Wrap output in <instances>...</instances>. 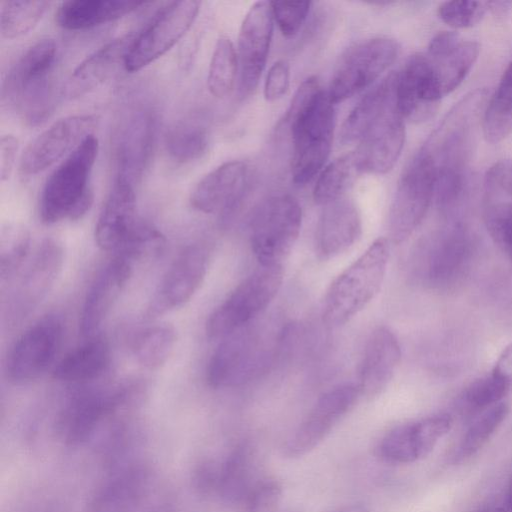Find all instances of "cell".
Masks as SVG:
<instances>
[{
	"label": "cell",
	"instance_id": "cell-14",
	"mask_svg": "<svg viewBox=\"0 0 512 512\" xmlns=\"http://www.w3.org/2000/svg\"><path fill=\"white\" fill-rule=\"evenodd\" d=\"M210 263V249L202 243L186 246L176 257L156 290L147 314L150 318L182 307L202 285Z\"/></svg>",
	"mask_w": 512,
	"mask_h": 512
},
{
	"label": "cell",
	"instance_id": "cell-30",
	"mask_svg": "<svg viewBox=\"0 0 512 512\" xmlns=\"http://www.w3.org/2000/svg\"><path fill=\"white\" fill-rule=\"evenodd\" d=\"M146 4L128 0H69L59 6L55 20L66 30H86L122 18Z\"/></svg>",
	"mask_w": 512,
	"mask_h": 512
},
{
	"label": "cell",
	"instance_id": "cell-45",
	"mask_svg": "<svg viewBox=\"0 0 512 512\" xmlns=\"http://www.w3.org/2000/svg\"><path fill=\"white\" fill-rule=\"evenodd\" d=\"M487 10V2L446 1L439 6L438 15L447 25L460 29L479 23Z\"/></svg>",
	"mask_w": 512,
	"mask_h": 512
},
{
	"label": "cell",
	"instance_id": "cell-44",
	"mask_svg": "<svg viewBox=\"0 0 512 512\" xmlns=\"http://www.w3.org/2000/svg\"><path fill=\"white\" fill-rule=\"evenodd\" d=\"M483 217L491 238L512 264V198L483 203Z\"/></svg>",
	"mask_w": 512,
	"mask_h": 512
},
{
	"label": "cell",
	"instance_id": "cell-38",
	"mask_svg": "<svg viewBox=\"0 0 512 512\" xmlns=\"http://www.w3.org/2000/svg\"><path fill=\"white\" fill-rule=\"evenodd\" d=\"M252 450L249 444L238 445L231 453L219 478L222 494L231 502L244 501L253 485Z\"/></svg>",
	"mask_w": 512,
	"mask_h": 512
},
{
	"label": "cell",
	"instance_id": "cell-21",
	"mask_svg": "<svg viewBox=\"0 0 512 512\" xmlns=\"http://www.w3.org/2000/svg\"><path fill=\"white\" fill-rule=\"evenodd\" d=\"M248 182V166L229 161L205 175L194 187L190 203L203 213H219L228 222L240 204Z\"/></svg>",
	"mask_w": 512,
	"mask_h": 512
},
{
	"label": "cell",
	"instance_id": "cell-1",
	"mask_svg": "<svg viewBox=\"0 0 512 512\" xmlns=\"http://www.w3.org/2000/svg\"><path fill=\"white\" fill-rule=\"evenodd\" d=\"M486 98V91L480 89L466 95L421 148L435 166V196L440 205H454L463 194L475 130L482 120Z\"/></svg>",
	"mask_w": 512,
	"mask_h": 512
},
{
	"label": "cell",
	"instance_id": "cell-2",
	"mask_svg": "<svg viewBox=\"0 0 512 512\" xmlns=\"http://www.w3.org/2000/svg\"><path fill=\"white\" fill-rule=\"evenodd\" d=\"M333 103L316 77L297 89L285 116L292 141L291 175L300 186L309 182L329 157L335 127Z\"/></svg>",
	"mask_w": 512,
	"mask_h": 512
},
{
	"label": "cell",
	"instance_id": "cell-26",
	"mask_svg": "<svg viewBox=\"0 0 512 512\" xmlns=\"http://www.w3.org/2000/svg\"><path fill=\"white\" fill-rule=\"evenodd\" d=\"M401 359L397 337L385 326L374 329L365 345L359 369L360 395L373 398L382 393Z\"/></svg>",
	"mask_w": 512,
	"mask_h": 512
},
{
	"label": "cell",
	"instance_id": "cell-43",
	"mask_svg": "<svg viewBox=\"0 0 512 512\" xmlns=\"http://www.w3.org/2000/svg\"><path fill=\"white\" fill-rule=\"evenodd\" d=\"M30 233L22 225L7 224L0 235V275L9 279L26 260L30 250Z\"/></svg>",
	"mask_w": 512,
	"mask_h": 512
},
{
	"label": "cell",
	"instance_id": "cell-12",
	"mask_svg": "<svg viewBox=\"0 0 512 512\" xmlns=\"http://www.w3.org/2000/svg\"><path fill=\"white\" fill-rule=\"evenodd\" d=\"M63 334V321L58 314H48L24 331L8 355L9 381L23 385L41 377L55 361Z\"/></svg>",
	"mask_w": 512,
	"mask_h": 512
},
{
	"label": "cell",
	"instance_id": "cell-13",
	"mask_svg": "<svg viewBox=\"0 0 512 512\" xmlns=\"http://www.w3.org/2000/svg\"><path fill=\"white\" fill-rule=\"evenodd\" d=\"M360 396L358 386L353 384L339 385L325 392L283 445L282 454L290 459L308 454L355 406Z\"/></svg>",
	"mask_w": 512,
	"mask_h": 512
},
{
	"label": "cell",
	"instance_id": "cell-48",
	"mask_svg": "<svg viewBox=\"0 0 512 512\" xmlns=\"http://www.w3.org/2000/svg\"><path fill=\"white\" fill-rule=\"evenodd\" d=\"M289 82V65L285 61L275 62L266 75L264 98L269 102L282 98L288 91Z\"/></svg>",
	"mask_w": 512,
	"mask_h": 512
},
{
	"label": "cell",
	"instance_id": "cell-11",
	"mask_svg": "<svg viewBox=\"0 0 512 512\" xmlns=\"http://www.w3.org/2000/svg\"><path fill=\"white\" fill-rule=\"evenodd\" d=\"M398 52V43L388 37L368 39L350 48L327 92L332 103H341L370 86L393 64Z\"/></svg>",
	"mask_w": 512,
	"mask_h": 512
},
{
	"label": "cell",
	"instance_id": "cell-10",
	"mask_svg": "<svg viewBox=\"0 0 512 512\" xmlns=\"http://www.w3.org/2000/svg\"><path fill=\"white\" fill-rule=\"evenodd\" d=\"M200 5L196 0H181L162 7L135 35L124 61L126 71H139L169 51L190 29Z\"/></svg>",
	"mask_w": 512,
	"mask_h": 512
},
{
	"label": "cell",
	"instance_id": "cell-31",
	"mask_svg": "<svg viewBox=\"0 0 512 512\" xmlns=\"http://www.w3.org/2000/svg\"><path fill=\"white\" fill-rule=\"evenodd\" d=\"M109 362L108 342L100 337H91L57 363L53 370V377L68 383L89 382L101 376Z\"/></svg>",
	"mask_w": 512,
	"mask_h": 512
},
{
	"label": "cell",
	"instance_id": "cell-40",
	"mask_svg": "<svg viewBox=\"0 0 512 512\" xmlns=\"http://www.w3.org/2000/svg\"><path fill=\"white\" fill-rule=\"evenodd\" d=\"M238 73L237 52L231 40L220 36L211 57L207 86L210 93L217 98H224L233 90Z\"/></svg>",
	"mask_w": 512,
	"mask_h": 512
},
{
	"label": "cell",
	"instance_id": "cell-27",
	"mask_svg": "<svg viewBox=\"0 0 512 512\" xmlns=\"http://www.w3.org/2000/svg\"><path fill=\"white\" fill-rule=\"evenodd\" d=\"M134 37L133 33L117 37L87 56L64 83L62 96L69 100L77 99L103 84L121 63L124 65Z\"/></svg>",
	"mask_w": 512,
	"mask_h": 512
},
{
	"label": "cell",
	"instance_id": "cell-16",
	"mask_svg": "<svg viewBox=\"0 0 512 512\" xmlns=\"http://www.w3.org/2000/svg\"><path fill=\"white\" fill-rule=\"evenodd\" d=\"M270 2H255L248 10L238 36V91L250 95L265 68L273 32Z\"/></svg>",
	"mask_w": 512,
	"mask_h": 512
},
{
	"label": "cell",
	"instance_id": "cell-20",
	"mask_svg": "<svg viewBox=\"0 0 512 512\" xmlns=\"http://www.w3.org/2000/svg\"><path fill=\"white\" fill-rule=\"evenodd\" d=\"M156 132V117L149 108L130 111L121 121L115 137L118 173L133 185L147 167Z\"/></svg>",
	"mask_w": 512,
	"mask_h": 512
},
{
	"label": "cell",
	"instance_id": "cell-34",
	"mask_svg": "<svg viewBox=\"0 0 512 512\" xmlns=\"http://www.w3.org/2000/svg\"><path fill=\"white\" fill-rule=\"evenodd\" d=\"M177 342V333L169 324H157L137 334L132 344L136 361L145 369L158 370L166 364Z\"/></svg>",
	"mask_w": 512,
	"mask_h": 512
},
{
	"label": "cell",
	"instance_id": "cell-41",
	"mask_svg": "<svg viewBox=\"0 0 512 512\" xmlns=\"http://www.w3.org/2000/svg\"><path fill=\"white\" fill-rule=\"evenodd\" d=\"M165 247L164 235L151 224L139 219L115 255L123 257L133 265L138 261L157 258Z\"/></svg>",
	"mask_w": 512,
	"mask_h": 512
},
{
	"label": "cell",
	"instance_id": "cell-8",
	"mask_svg": "<svg viewBox=\"0 0 512 512\" xmlns=\"http://www.w3.org/2000/svg\"><path fill=\"white\" fill-rule=\"evenodd\" d=\"M302 210L290 195L266 199L250 221V243L260 265H282L301 229Z\"/></svg>",
	"mask_w": 512,
	"mask_h": 512
},
{
	"label": "cell",
	"instance_id": "cell-17",
	"mask_svg": "<svg viewBox=\"0 0 512 512\" xmlns=\"http://www.w3.org/2000/svg\"><path fill=\"white\" fill-rule=\"evenodd\" d=\"M97 123L94 115L81 114L61 118L35 137L25 148L20 159V172L36 175L73 151Z\"/></svg>",
	"mask_w": 512,
	"mask_h": 512
},
{
	"label": "cell",
	"instance_id": "cell-47",
	"mask_svg": "<svg viewBox=\"0 0 512 512\" xmlns=\"http://www.w3.org/2000/svg\"><path fill=\"white\" fill-rule=\"evenodd\" d=\"M282 497L281 484L274 479L255 483L244 500V512H275Z\"/></svg>",
	"mask_w": 512,
	"mask_h": 512
},
{
	"label": "cell",
	"instance_id": "cell-23",
	"mask_svg": "<svg viewBox=\"0 0 512 512\" xmlns=\"http://www.w3.org/2000/svg\"><path fill=\"white\" fill-rule=\"evenodd\" d=\"M479 44L453 31L435 35L425 53L436 87L443 98L468 75L479 55Z\"/></svg>",
	"mask_w": 512,
	"mask_h": 512
},
{
	"label": "cell",
	"instance_id": "cell-53",
	"mask_svg": "<svg viewBox=\"0 0 512 512\" xmlns=\"http://www.w3.org/2000/svg\"><path fill=\"white\" fill-rule=\"evenodd\" d=\"M480 512H506V510L500 506H489L482 509Z\"/></svg>",
	"mask_w": 512,
	"mask_h": 512
},
{
	"label": "cell",
	"instance_id": "cell-42",
	"mask_svg": "<svg viewBox=\"0 0 512 512\" xmlns=\"http://www.w3.org/2000/svg\"><path fill=\"white\" fill-rule=\"evenodd\" d=\"M512 383L492 371L470 383L459 397L460 405L468 411H480L502 402L509 394Z\"/></svg>",
	"mask_w": 512,
	"mask_h": 512
},
{
	"label": "cell",
	"instance_id": "cell-35",
	"mask_svg": "<svg viewBox=\"0 0 512 512\" xmlns=\"http://www.w3.org/2000/svg\"><path fill=\"white\" fill-rule=\"evenodd\" d=\"M166 151L179 163L200 159L208 150L207 128L196 120H185L172 127L165 139Z\"/></svg>",
	"mask_w": 512,
	"mask_h": 512
},
{
	"label": "cell",
	"instance_id": "cell-33",
	"mask_svg": "<svg viewBox=\"0 0 512 512\" xmlns=\"http://www.w3.org/2000/svg\"><path fill=\"white\" fill-rule=\"evenodd\" d=\"M481 121L483 135L490 143L501 142L512 132V61L486 103Z\"/></svg>",
	"mask_w": 512,
	"mask_h": 512
},
{
	"label": "cell",
	"instance_id": "cell-51",
	"mask_svg": "<svg viewBox=\"0 0 512 512\" xmlns=\"http://www.w3.org/2000/svg\"><path fill=\"white\" fill-rule=\"evenodd\" d=\"M333 512H370L369 509L361 504H353L341 507Z\"/></svg>",
	"mask_w": 512,
	"mask_h": 512
},
{
	"label": "cell",
	"instance_id": "cell-15",
	"mask_svg": "<svg viewBox=\"0 0 512 512\" xmlns=\"http://www.w3.org/2000/svg\"><path fill=\"white\" fill-rule=\"evenodd\" d=\"M65 260L62 243L45 239L30 260L7 306L10 322H18L31 313L47 296L59 277Z\"/></svg>",
	"mask_w": 512,
	"mask_h": 512
},
{
	"label": "cell",
	"instance_id": "cell-5",
	"mask_svg": "<svg viewBox=\"0 0 512 512\" xmlns=\"http://www.w3.org/2000/svg\"><path fill=\"white\" fill-rule=\"evenodd\" d=\"M389 258L386 238H378L329 286L324 298L322 317L327 326L347 323L381 289Z\"/></svg>",
	"mask_w": 512,
	"mask_h": 512
},
{
	"label": "cell",
	"instance_id": "cell-39",
	"mask_svg": "<svg viewBox=\"0 0 512 512\" xmlns=\"http://www.w3.org/2000/svg\"><path fill=\"white\" fill-rule=\"evenodd\" d=\"M509 413V405L497 403L482 412L472 421L463 435L456 458L465 460L481 450L503 423Z\"/></svg>",
	"mask_w": 512,
	"mask_h": 512
},
{
	"label": "cell",
	"instance_id": "cell-6",
	"mask_svg": "<svg viewBox=\"0 0 512 512\" xmlns=\"http://www.w3.org/2000/svg\"><path fill=\"white\" fill-rule=\"evenodd\" d=\"M222 339L206 372L207 382L214 388L238 386L252 380L270 363L280 337L253 321Z\"/></svg>",
	"mask_w": 512,
	"mask_h": 512
},
{
	"label": "cell",
	"instance_id": "cell-7",
	"mask_svg": "<svg viewBox=\"0 0 512 512\" xmlns=\"http://www.w3.org/2000/svg\"><path fill=\"white\" fill-rule=\"evenodd\" d=\"M283 282L282 265H260L211 313L209 338H224L253 322L272 302Z\"/></svg>",
	"mask_w": 512,
	"mask_h": 512
},
{
	"label": "cell",
	"instance_id": "cell-52",
	"mask_svg": "<svg viewBox=\"0 0 512 512\" xmlns=\"http://www.w3.org/2000/svg\"><path fill=\"white\" fill-rule=\"evenodd\" d=\"M507 506L512 510V476L509 480L508 491H507Z\"/></svg>",
	"mask_w": 512,
	"mask_h": 512
},
{
	"label": "cell",
	"instance_id": "cell-24",
	"mask_svg": "<svg viewBox=\"0 0 512 512\" xmlns=\"http://www.w3.org/2000/svg\"><path fill=\"white\" fill-rule=\"evenodd\" d=\"M133 265L121 256L114 257L102 268L85 297L80 332L84 337H94L110 313L132 275Z\"/></svg>",
	"mask_w": 512,
	"mask_h": 512
},
{
	"label": "cell",
	"instance_id": "cell-50",
	"mask_svg": "<svg viewBox=\"0 0 512 512\" xmlns=\"http://www.w3.org/2000/svg\"><path fill=\"white\" fill-rule=\"evenodd\" d=\"M492 372L512 383V343L502 350Z\"/></svg>",
	"mask_w": 512,
	"mask_h": 512
},
{
	"label": "cell",
	"instance_id": "cell-36",
	"mask_svg": "<svg viewBox=\"0 0 512 512\" xmlns=\"http://www.w3.org/2000/svg\"><path fill=\"white\" fill-rule=\"evenodd\" d=\"M358 174L360 172L353 152L331 162L317 179L313 190L315 203L325 206L344 197Z\"/></svg>",
	"mask_w": 512,
	"mask_h": 512
},
{
	"label": "cell",
	"instance_id": "cell-29",
	"mask_svg": "<svg viewBox=\"0 0 512 512\" xmlns=\"http://www.w3.org/2000/svg\"><path fill=\"white\" fill-rule=\"evenodd\" d=\"M424 277L430 284L442 285L462 270L469 252L465 231L459 227L437 234L425 243Z\"/></svg>",
	"mask_w": 512,
	"mask_h": 512
},
{
	"label": "cell",
	"instance_id": "cell-18",
	"mask_svg": "<svg viewBox=\"0 0 512 512\" xmlns=\"http://www.w3.org/2000/svg\"><path fill=\"white\" fill-rule=\"evenodd\" d=\"M391 106L365 131L353 151L360 173L385 174L396 164L405 142V122Z\"/></svg>",
	"mask_w": 512,
	"mask_h": 512
},
{
	"label": "cell",
	"instance_id": "cell-28",
	"mask_svg": "<svg viewBox=\"0 0 512 512\" xmlns=\"http://www.w3.org/2000/svg\"><path fill=\"white\" fill-rule=\"evenodd\" d=\"M362 219L356 204L342 197L324 206L316 230V252L331 259L345 252L359 239Z\"/></svg>",
	"mask_w": 512,
	"mask_h": 512
},
{
	"label": "cell",
	"instance_id": "cell-25",
	"mask_svg": "<svg viewBox=\"0 0 512 512\" xmlns=\"http://www.w3.org/2000/svg\"><path fill=\"white\" fill-rule=\"evenodd\" d=\"M138 221L134 186L116 176L96 222V244L102 250L116 252Z\"/></svg>",
	"mask_w": 512,
	"mask_h": 512
},
{
	"label": "cell",
	"instance_id": "cell-9",
	"mask_svg": "<svg viewBox=\"0 0 512 512\" xmlns=\"http://www.w3.org/2000/svg\"><path fill=\"white\" fill-rule=\"evenodd\" d=\"M436 169L422 149L406 166L390 206L388 228L391 241L401 243L416 230L435 196Z\"/></svg>",
	"mask_w": 512,
	"mask_h": 512
},
{
	"label": "cell",
	"instance_id": "cell-32",
	"mask_svg": "<svg viewBox=\"0 0 512 512\" xmlns=\"http://www.w3.org/2000/svg\"><path fill=\"white\" fill-rule=\"evenodd\" d=\"M395 82L396 74L387 76L359 101L342 125L341 143H358L370 125L396 103Z\"/></svg>",
	"mask_w": 512,
	"mask_h": 512
},
{
	"label": "cell",
	"instance_id": "cell-19",
	"mask_svg": "<svg viewBox=\"0 0 512 512\" xmlns=\"http://www.w3.org/2000/svg\"><path fill=\"white\" fill-rule=\"evenodd\" d=\"M452 418L437 414L389 431L380 441L378 455L394 464H409L428 456L450 431Z\"/></svg>",
	"mask_w": 512,
	"mask_h": 512
},
{
	"label": "cell",
	"instance_id": "cell-46",
	"mask_svg": "<svg viewBox=\"0 0 512 512\" xmlns=\"http://www.w3.org/2000/svg\"><path fill=\"white\" fill-rule=\"evenodd\" d=\"M273 19L286 37L298 33L305 22L311 2L309 1H272L270 2Z\"/></svg>",
	"mask_w": 512,
	"mask_h": 512
},
{
	"label": "cell",
	"instance_id": "cell-37",
	"mask_svg": "<svg viewBox=\"0 0 512 512\" xmlns=\"http://www.w3.org/2000/svg\"><path fill=\"white\" fill-rule=\"evenodd\" d=\"M50 1H1L0 33L2 38L15 39L27 34L41 20Z\"/></svg>",
	"mask_w": 512,
	"mask_h": 512
},
{
	"label": "cell",
	"instance_id": "cell-3",
	"mask_svg": "<svg viewBox=\"0 0 512 512\" xmlns=\"http://www.w3.org/2000/svg\"><path fill=\"white\" fill-rule=\"evenodd\" d=\"M56 60L55 41L41 39L29 47L7 73L2 101L14 108L28 125L42 123L54 110Z\"/></svg>",
	"mask_w": 512,
	"mask_h": 512
},
{
	"label": "cell",
	"instance_id": "cell-4",
	"mask_svg": "<svg viewBox=\"0 0 512 512\" xmlns=\"http://www.w3.org/2000/svg\"><path fill=\"white\" fill-rule=\"evenodd\" d=\"M98 151V139L90 134L50 174L39 200L43 223L79 220L90 210L94 198L90 178Z\"/></svg>",
	"mask_w": 512,
	"mask_h": 512
},
{
	"label": "cell",
	"instance_id": "cell-49",
	"mask_svg": "<svg viewBox=\"0 0 512 512\" xmlns=\"http://www.w3.org/2000/svg\"><path fill=\"white\" fill-rule=\"evenodd\" d=\"M19 143L13 135H3L0 139V177L4 182L9 179L18 151Z\"/></svg>",
	"mask_w": 512,
	"mask_h": 512
},
{
	"label": "cell",
	"instance_id": "cell-22",
	"mask_svg": "<svg viewBox=\"0 0 512 512\" xmlns=\"http://www.w3.org/2000/svg\"><path fill=\"white\" fill-rule=\"evenodd\" d=\"M395 97L404 120L423 122L434 116L442 97L425 53L411 56L396 74Z\"/></svg>",
	"mask_w": 512,
	"mask_h": 512
}]
</instances>
